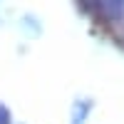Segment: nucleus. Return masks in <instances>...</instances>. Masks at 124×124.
<instances>
[{"mask_svg": "<svg viewBox=\"0 0 124 124\" xmlns=\"http://www.w3.org/2000/svg\"><path fill=\"white\" fill-rule=\"evenodd\" d=\"M0 124H10V112L5 104H0Z\"/></svg>", "mask_w": 124, "mask_h": 124, "instance_id": "1", "label": "nucleus"}]
</instances>
